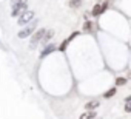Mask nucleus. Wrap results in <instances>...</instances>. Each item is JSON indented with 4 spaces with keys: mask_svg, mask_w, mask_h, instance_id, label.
Here are the masks:
<instances>
[{
    "mask_svg": "<svg viewBox=\"0 0 131 119\" xmlns=\"http://www.w3.org/2000/svg\"><path fill=\"white\" fill-rule=\"evenodd\" d=\"M28 9V3L26 0H20V2H14L11 3V16L13 17H19L22 13H25Z\"/></svg>",
    "mask_w": 131,
    "mask_h": 119,
    "instance_id": "f257e3e1",
    "label": "nucleus"
},
{
    "mask_svg": "<svg viewBox=\"0 0 131 119\" xmlns=\"http://www.w3.org/2000/svg\"><path fill=\"white\" fill-rule=\"evenodd\" d=\"M45 33H46V29L40 28L37 33H34V34H32V37H31V43H29V48H31V49H34V48L37 46V43H40V42H42V39H43Z\"/></svg>",
    "mask_w": 131,
    "mask_h": 119,
    "instance_id": "f03ea898",
    "label": "nucleus"
},
{
    "mask_svg": "<svg viewBox=\"0 0 131 119\" xmlns=\"http://www.w3.org/2000/svg\"><path fill=\"white\" fill-rule=\"evenodd\" d=\"M31 20H34V13L32 11H25V13H22L20 16H19V20H17V23L20 25V26H23V25H26V23H29Z\"/></svg>",
    "mask_w": 131,
    "mask_h": 119,
    "instance_id": "7ed1b4c3",
    "label": "nucleus"
},
{
    "mask_svg": "<svg viewBox=\"0 0 131 119\" xmlns=\"http://www.w3.org/2000/svg\"><path fill=\"white\" fill-rule=\"evenodd\" d=\"M36 28H37V20H32V23L26 25V28H23L22 31H19V37H20V39H25V37L31 36Z\"/></svg>",
    "mask_w": 131,
    "mask_h": 119,
    "instance_id": "20e7f679",
    "label": "nucleus"
},
{
    "mask_svg": "<svg viewBox=\"0 0 131 119\" xmlns=\"http://www.w3.org/2000/svg\"><path fill=\"white\" fill-rule=\"evenodd\" d=\"M100 14H102V3H96L94 8H93V11H91V16L93 17H99Z\"/></svg>",
    "mask_w": 131,
    "mask_h": 119,
    "instance_id": "39448f33",
    "label": "nucleus"
},
{
    "mask_svg": "<svg viewBox=\"0 0 131 119\" xmlns=\"http://www.w3.org/2000/svg\"><path fill=\"white\" fill-rule=\"evenodd\" d=\"M94 31V23L91 20H85L83 23V33H93Z\"/></svg>",
    "mask_w": 131,
    "mask_h": 119,
    "instance_id": "423d86ee",
    "label": "nucleus"
},
{
    "mask_svg": "<svg viewBox=\"0 0 131 119\" xmlns=\"http://www.w3.org/2000/svg\"><path fill=\"white\" fill-rule=\"evenodd\" d=\"M54 49H56V45H54V43H49V45H48V46H46V48H45V49L40 53V57H45V56H48V54H49V53H52Z\"/></svg>",
    "mask_w": 131,
    "mask_h": 119,
    "instance_id": "0eeeda50",
    "label": "nucleus"
},
{
    "mask_svg": "<svg viewBox=\"0 0 131 119\" xmlns=\"http://www.w3.org/2000/svg\"><path fill=\"white\" fill-rule=\"evenodd\" d=\"M52 36H54V31H52V29L46 31V33H45V36H43V39H42V43H48V42L52 39Z\"/></svg>",
    "mask_w": 131,
    "mask_h": 119,
    "instance_id": "6e6552de",
    "label": "nucleus"
},
{
    "mask_svg": "<svg viewBox=\"0 0 131 119\" xmlns=\"http://www.w3.org/2000/svg\"><path fill=\"white\" fill-rule=\"evenodd\" d=\"M94 117H96V111H94V110H90L88 113L80 114V117H79V119H94Z\"/></svg>",
    "mask_w": 131,
    "mask_h": 119,
    "instance_id": "1a4fd4ad",
    "label": "nucleus"
},
{
    "mask_svg": "<svg viewBox=\"0 0 131 119\" xmlns=\"http://www.w3.org/2000/svg\"><path fill=\"white\" fill-rule=\"evenodd\" d=\"M99 105H100V102H99V101H91V102H86V105H85V107H86V110H96Z\"/></svg>",
    "mask_w": 131,
    "mask_h": 119,
    "instance_id": "9d476101",
    "label": "nucleus"
},
{
    "mask_svg": "<svg viewBox=\"0 0 131 119\" xmlns=\"http://www.w3.org/2000/svg\"><path fill=\"white\" fill-rule=\"evenodd\" d=\"M82 2H83V0H70V6L71 8H79L82 5Z\"/></svg>",
    "mask_w": 131,
    "mask_h": 119,
    "instance_id": "9b49d317",
    "label": "nucleus"
},
{
    "mask_svg": "<svg viewBox=\"0 0 131 119\" xmlns=\"http://www.w3.org/2000/svg\"><path fill=\"white\" fill-rule=\"evenodd\" d=\"M68 43H70V40H68V39H65V40H63V43H60L59 49H60V51H65V49H67V46H68Z\"/></svg>",
    "mask_w": 131,
    "mask_h": 119,
    "instance_id": "f8f14e48",
    "label": "nucleus"
},
{
    "mask_svg": "<svg viewBox=\"0 0 131 119\" xmlns=\"http://www.w3.org/2000/svg\"><path fill=\"white\" fill-rule=\"evenodd\" d=\"M116 91H117L116 88H111V90H108V91H106V93H105L103 96H105V97L108 99V97H111V96H114V94H116Z\"/></svg>",
    "mask_w": 131,
    "mask_h": 119,
    "instance_id": "ddd939ff",
    "label": "nucleus"
},
{
    "mask_svg": "<svg viewBox=\"0 0 131 119\" xmlns=\"http://www.w3.org/2000/svg\"><path fill=\"white\" fill-rule=\"evenodd\" d=\"M126 84V77H117L116 79V85H125Z\"/></svg>",
    "mask_w": 131,
    "mask_h": 119,
    "instance_id": "4468645a",
    "label": "nucleus"
},
{
    "mask_svg": "<svg viewBox=\"0 0 131 119\" xmlns=\"http://www.w3.org/2000/svg\"><path fill=\"white\" fill-rule=\"evenodd\" d=\"M125 111H126V113H129V111H131V102H128V104L125 105Z\"/></svg>",
    "mask_w": 131,
    "mask_h": 119,
    "instance_id": "2eb2a0df",
    "label": "nucleus"
},
{
    "mask_svg": "<svg viewBox=\"0 0 131 119\" xmlns=\"http://www.w3.org/2000/svg\"><path fill=\"white\" fill-rule=\"evenodd\" d=\"M125 101H126V102H131V94H129V96H128V97H126Z\"/></svg>",
    "mask_w": 131,
    "mask_h": 119,
    "instance_id": "dca6fc26",
    "label": "nucleus"
},
{
    "mask_svg": "<svg viewBox=\"0 0 131 119\" xmlns=\"http://www.w3.org/2000/svg\"><path fill=\"white\" fill-rule=\"evenodd\" d=\"M11 2H20V0H11Z\"/></svg>",
    "mask_w": 131,
    "mask_h": 119,
    "instance_id": "f3484780",
    "label": "nucleus"
}]
</instances>
